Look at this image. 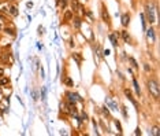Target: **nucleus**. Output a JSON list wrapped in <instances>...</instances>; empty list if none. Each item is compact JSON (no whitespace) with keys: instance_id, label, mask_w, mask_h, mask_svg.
<instances>
[{"instance_id":"nucleus-1","label":"nucleus","mask_w":160,"mask_h":136,"mask_svg":"<svg viewBox=\"0 0 160 136\" xmlns=\"http://www.w3.org/2000/svg\"><path fill=\"white\" fill-rule=\"evenodd\" d=\"M148 91H149V94H151L152 98L155 100H157L160 98V87H159V82L156 81L155 78L148 80Z\"/></svg>"},{"instance_id":"nucleus-2","label":"nucleus","mask_w":160,"mask_h":136,"mask_svg":"<svg viewBox=\"0 0 160 136\" xmlns=\"http://www.w3.org/2000/svg\"><path fill=\"white\" fill-rule=\"evenodd\" d=\"M144 15L147 17V22H149L151 25L156 22L155 11H153V7H152L151 4H147V6H145V13H144Z\"/></svg>"},{"instance_id":"nucleus-3","label":"nucleus","mask_w":160,"mask_h":136,"mask_svg":"<svg viewBox=\"0 0 160 136\" xmlns=\"http://www.w3.org/2000/svg\"><path fill=\"white\" fill-rule=\"evenodd\" d=\"M101 18L108 26H111V17H110V14L107 11V7L104 3H101Z\"/></svg>"},{"instance_id":"nucleus-4","label":"nucleus","mask_w":160,"mask_h":136,"mask_svg":"<svg viewBox=\"0 0 160 136\" xmlns=\"http://www.w3.org/2000/svg\"><path fill=\"white\" fill-rule=\"evenodd\" d=\"M66 109H67V114H70V116H77V114H78L75 103H70V102H68V103L66 104Z\"/></svg>"},{"instance_id":"nucleus-5","label":"nucleus","mask_w":160,"mask_h":136,"mask_svg":"<svg viewBox=\"0 0 160 136\" xmlns=\"http://www.w3.org/2000/svg\"><path fill=\"white\" fill-rule=\"evenodd\" d=\"M66 98L70 103H77L78 100H82L80 96L77 95V94H74V92H66Z\"/></svg>"},{"instance_id":"nucleus-6","label":"nucleus","mask_w":160,"mask_h":136,"mask_svg":"<svg viewBox=\"0 0 160 136\" xmlns=\"http://www.w3.org/2000/svg\"><path fill=\"white\" fill-rule=\"evenodd\" d=\"M120 21H122V26L127 27V26H129V23H130V14L129 13H124L123 15H122Z\"/></svg>"},{"instance_id":"nucleus-7","label":"nucleus","mask_w":160,"mask_h":136,"mask_svg":"<svg viewBox=\"0 0 160 136\" xmlns=\"http://www.w3.org/2000/svg\"><path fill=\"white\" fill-rule=\"evenodd\" d=\"M70 4H71V11L73 13H78L81 8V4L78 0H70Z\"/></svg>"},{"instance_id":"nucleus-8","label":"nucleus","mask_w":160,"mask_h":136,"mask_svg":"<svg viewBox=\"0 0 160 136\" xmlns=\"http://www.w3.org/2000/svg\"><path fill=\"white\" fill-rule=\"evenodd\" d=\"M124 95H126V98H127V99H129L130 102H131V103H133L134 106H136V107H138L137 100H136V99H134V98H133V95H131V92H130L129 89H124Z\"/></svg>"},{"instance_id":"nucleus-9","label":"nucleus","mask_w":160,"mask_h":136,"mask_svg":"<svg viewBox=\"0 0 160 136\" xmlns=\"http://www.w3.org/2000/svg\"><path fill=\"white\" fill-rule=\"evenodd\" d=\"M7 13H10V14H11V17H14V18L19 15V11H18V8H17V7H15V6H10V7H8V10H7Z\"/></svg>"},{"instance_id":"nucleus-10","label":"nucleus","mask_w":160,"mask_h":136,"mask_svg":"<svg viewBox=\"0 0 160 136\" xmlns=\"http://www.w3.org/2000/svg\"><path fill=\"white\" fill-rule=\"evenodd\" d=\"M147 37H148V40L151 41V43L155 41V30H153V27H149V29L147 30Z\"/></svg>"},{"instance_id":"nucleus-11","label":"nucleus","mask_w":160,"mask_h":136,"mask_svg":"<svg viewBox=\"0 0 160 136\" xmlns=\"http://www.w3.org/2000/svg\"><path fill=\"white\" fill-rule=\"evenodd\" d=\"M71 21H73V25H74V27H75V29H80L81 25H82V19H81L80 17H73V19H71Z\"/></svg>"},{"instance_id":"nucleus-12","label":"nucleus","mask_w":160,"mask_h":136,"mask_svg":"<svg viewBox=\"0 0 160 136\" xmlns=\"http://www.w3.org/2000/svg\"><path fill=\"white\" fill-rule=\"evenodd\" d=\"M73 17H74V13H73L71 10H67L66 13H64V15H63V21L68 22V21H71V19H73Z\"/></svg>"},{"instance_id":"nucleus-13","label":"nucleus","mask_w":160,"mask_h":136,"mask_svg":"<svg viewBox=\"0 0 160 136\" xmlns=\"http://www.w3.org/2000/svg\"><path fill=\"white\" fill-rule=\"evenodd\" d=\"M118 37H119L118 33H111V35H110V40H111L114 47H118Z\"/></svg>"},{"instance_id":"nucleus-14","label":"nucleus","mask_w":160,"mask_h":136,"mask_svg":"<svg viewBox=\"0 0 160 136\" xmlns=\"http://www.w3.org/2000/svg\"><path fill=\"white\" fill-rule=\"evenodd\" d=\"M4 30L7 33H10L11 36H15V35H17V33H15V27H14V25H11V23H10V27H8V25L4 27Z\"/></svg>"},{"instance_id":"nucleus-15","label":"nucleus","mask_w":160,"mask_h":136,"mask_svg":"<svg viewBox=\"0 0 160 136\" xmlns=\"http://www.w3.org/2000/svg\"><path fill=\"white\" fill-rule=\"evenodd\" d=\"M62 81H63V84H64V85H67V87H74V82H73V80H71L68 76H66V77L63 78Z\"/></svg>"},{"instance_id":"nucleus-16","label":"nucleus","mask_w":160,"mask_h":136,"mask_svg":"<svg viewBox=\"0 0 160 136\" xmlns=\"http://www.w3.org/2000/svg\"><path fill=\"white\" fill-rule=\"evenodd\" d=\"M129 62H130V65H131V68L134 69V70H138V63H137V61H136V59L133 58V56H130L129 58Z\"/></svg>"},{"instance_id":"nucleus-17","label":"nucleus","mask_w":160,"mask_h":136,"mask_svg":"<svg viewBox=\"0 0 160 136\" xmlns=\"http://www.w3.org/2000/svg\"><path fill=\"white\" fill-rule=\"evenodd\" d=\"M133 85H134V89H136V94L140 96V95H141V89H140V85H138L137 80H136L134 77H133Z\"/></svg>"},{"instance_id":"nucleus-18","label":"nucleus","mask_w":160,"mask_h":136,"mask_svg":"<svg viewBox=\"0 0 160 136\" xmlns=\"http://www.w3.org/2000/svg\"><path fill=\"white\" fill-rule=\"evenodd\" d=\"M73 58L75 59V61H77V63H78V65L82 63V56H81L80 52H75V54H73Z\"/></svg>"},{"instance_id":"nucleus-19","label":"nucleus","mask_w":160,"mask_h":136,"mask_svg":"<svg viewBox=\"0 0 160 136\" xmlns=\"http://www.w3.org/2000/svg\"><path fill=\"white\" fill-rule=\"evenodd\" d=\"M8 84H10V78L8 77H4V76L0 77V85H8Z\"/></svg>"},{"instance_id":"nucleus-20","label":"nucleus","mask_w":160,"mask_h":136,"mask_svg":"<svg viewBox=\"0 0 160 136\" xmlns=\"http://www.w3.org/2000/svg\"><path fill=\"white\" fill-rule=\"evenodd\" d=\"M122 37H123V40L126 41V43H129V41H130L129 32H126V30H122Z\"/></svg>"},{"instance_id":"nucleus-21","label":"nucleus","mask_w":160,"mask_h":136,"mask_svg":"<svg viewBox=\"0 0 160 136\" xmlns=\"http://www.w3.org/2000/svg\"><path fill=\"white\" fill-rule=\"evenodd\" d=\"M114 124H115V127L118 128V132H119V133H123V131H122V125L119 124V121H116V120H115V121H114Z\"/></svg>"},{"instance_id":"nucleus-22","label":"nucleus","mask_w":160,"mask_h":136,"mask_svg":"<svg viewBox=\"0 0 160 136\" xmlns=\"http://www.w3.org/2000/svg\"><path fill=\"white\" fill-rule=\"evenodd\" d=\"M81 123H86V121H88V114L86 113H82L81 114V120H80Z\"/></svg>"},{"instance_id":"nucleus-23","label":"nucleus","mask_w":160,"mask_h":136,"mask_svg":"<svg viewBox=\"0 0 160 136\" xmlns=\"http://www.w3.org/2000/svg\"><path fill=\"white\" fill-rule=\"evenodd\" d=\"M67 3H68V0H59V4H60V7H62V8H66Z\"/></svg>"},{"instance_id":"nucleus-24","label":"nucleus","mask_w":160,"mask_h":136,"mask_svg":"<svg viewBox=\"0 0 160 136\" xmlns=\"http://www.w3.org/2000/svg\"><path fill=\"white\" fill-rule=\"evenodd\" d=\"M152 131H153V132H152V133H153V135H155V136H159V127H157V125H155Z\"/></svg>"},{"instance_id":"nucleus-25","label":"nucleus","mask_w":160,"mask_h":136,"mask_svg":"<svg viewBox=\"0 0 160 136\" xmlns=\"http://www.w3.org/2000/svg\"><path fill=\"white\" fill-rule=\"evenodd\" d=\"M120 110H122V113H123V117H124V118L129 117V116H127V111H126V107H124V106H122V107H120Z\"/></svg>"},{"instance_id":"nucleus-26","label":"nucleus","mask_w":160,"mask_h":136,"mask_svg":"<svg viewBox=\"0 0 160 136\" xmlns=\"http://www.w3.org/2000/svg\"><path fill=\"white\" fill-rule=\"evenodd\" d=\"M103 111H104V114H106L107 117L110 116V111H108V107H103Z\"/></svg>"},{"instance_id":"nucleus-27","label":"nucleus","mask_w":160,"mask_h":136,"mask_svg":"<svg viewBox=\"0 0 160 136\" xmlns=\"http://www.w3.org/2000/svg\"><path fill=\"white\" fill-rule=\"evenodd\" d=\"M1 76H4V69L3 68H0V77H1Z\"/></svg>"},{"instance_id":"nucleus-28","label":"nucleus","mask_w":160,"mask_h":136,"mask_svg":"<svg viewBox=\"0 0 160 136\" xmlns=\"http://www.w3.org/2000/svg\"><path fill=\"white\" fill-rule=\"evenodd\" d=\"M26 7H27V8H31V7H33V3H31V1H29V3L26 4Z\"/></svg>"},{"instance_id":"nucleus-29","label":"nucleus","mask_w":160,"mask_h":136,"mask_svg":"<svg viewBox=\"0 0 160 136\" xmlns=\"http://www.w3.org/2000/svg\"><path fill=\"white\" fill-rule=\"evenodd\" d=\"M136 135H141V131H140V128H137V129H136Z\"/></svg>"},{"instance_id":"nucleus-30","label":"nucleus","mask_w":160,"mask_h":136,"mask_svg":"<svg viewBox=\"0 0 160 136\" xmlns=\"http://www.w3.org/2000/svg\"><path fill=\"white\" fill-rule=\"evenodd\" d=\"M144 68H145V70H147V72H149V66H148L147 63H145V66H144Z\"/></svg>"},{"instance_id":"nucleus-31","label":"nucleus","mask_w":160,"mask_h":136,"mask_svg":"<svg viewBox=\"0 0 160 136\" xmlns=\"http://www.w3.org/2000/svg\"><path fill=\"white\" fill-rule=\"evenodd\" d=\"M1 29H3V26H1V23H0V30H1Z\"/></svg>"},{"instance_id":"nucleus-32","label":"nucleus","mask_w":160,"mask_h":136,"mask_svg":"<svg viewBox=\"0 0 160 136\" xmlns=\"http://www.w3.org/2000/svg\"><path fill=\"white\" fill-rule=\"evenodd\" d=\"M0 99H1V91H0Z\"/></svg>"}]
</instances>
